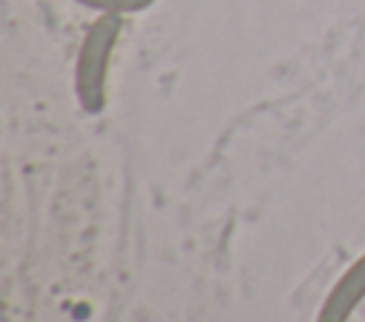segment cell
Segmentation results:
<instances>
[{"label": "cell", "instance_id": "cell-1", "mask_svg": "<svg viewBox=\"0 0 365 322\" xmlns=\"http://www.w3.org/2000/svg\"><path fill=\"white\" fill-rule=\"evenodd\" d=\"M125 28L123 14H97L83 31L77 57H74V97L83 114L97 117L108 105L111 60Z\"/></svg>", "mask_w": 365, "mask_h": 322}, {"label": "cell", "instance_id": "cell-2", "mask_svg": "<svg viewBox=\"0 0 365 322\" xmlns=\"http://www.w3.org/2000/svg\"><path fill=\"white\" fill-rule=\"evenodd\" d=\"M365 302V251L348 262V268L328 288L325 299L317 308L314 322H351L359 305Z\"/></svg>", "mask_w": 365, "mask_h": 322}, {"label": "cell", "instance_id": "cell-3", "mask_svg": "<svg viewBox=\"0 0 365 322\" xmlns=\"http://www.w3.org/2000/svg\"><path fill=\"white\" fill-rule=\"evenodd\" d=\"M80 9H88L94 14H123V17H131V14H143L148 11L157 0H68Z\"/></svg>", "mask_w": 365, "mask_h": 322}]
</instances>
